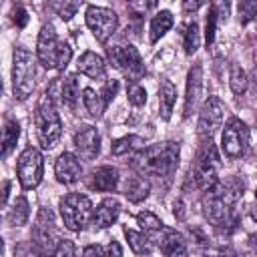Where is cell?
Listing matches in <instances>:
<instances>
[{"mask_svg":"<svg viewBox=\"0 0 257 257\" xmlns=\"http://www.w3.org/2000/svg\"><path fill=\"white\" fill-rule=\"evenodd\" d=\"M124 237H126L128 247H131L133 253H137V255H149L153 251V243H151L149 235L139 233V231H133V229H124Z\"/></svg>","mask_w":257,"mask_h":257,"instance_id":"27","label":"cell"},{"mask_svg":"<svg viewBox=\"0 0 257 257\" xmlns=\"http://www.w3.org/2000/svg\"><path fill=\"white\" fill-rule=\"evenodd\" d=\"M219 171H221V157L217 147L213 145L211 139H203L195 163L191 167V175H189V185H193V189H201V191H209L217 181H219Z\"/></svg>","mask_w":257,"mask_h":257,"instance_id":"3","label":"cell"},{"mask_svg":"<svg viewBox=\"0 0 257 257\" xmlns=\"http://www.w3.org/2000/svg\"><path fill=\"white\" fill-rule=\"evenodd\" d=\"M14 22H16V26H26V22H28V12L22 8V6H16L14 8Z\"/></svg>","mask_w":257,"mask_h":257,"instance_id":"40","label":"cell"},{"mask_svg":"<svg viewBox=\"0 0 257 257\" xmlns=\"http://www.w3.org/2000/svg\"><path fill=\"white\" fill-rule=\"evenodd\" d=\"M137 223H139V227L145 231V235H159L161 229L165 227L163 221H161L153 211H143V213H139V215H137Z\"/></svg>","mask_w":257,"mask_h":257,"instance_id":"30","label":"cell"},{"mask_svg":"<svg viewBox=\"0 0 257 257\" xmlns=\"http://www.w3.org/2000/svg\"><path fill=\"white\" fill-rule=\"evenodd\" d=\"M145 149V139L139 137V135H126V137H120L112 143L110 151L114 157H124V155H139L141 151Z\"/></svg>","mask_w":257,"mask_h":257,"instance_id":"23","label":"cell"},{"mask_svg":"<svg viewBox=\"0 0 257 257\" xmlns=\"http://www.w3.org/2000/svg\"><path fill=\"white\" fill-rule=\"evenodd\" d=\"M229 84H231V90H233L235 94H243V92L247 90V72H245L239 64H233V66H231Z\"/></svg>","mask_w":257,"mask_h":257,"instance_id":"32","label":"cell"},{"mask_svg":"<svg viewBox=\"0 0 257 257\" xmlns=\"http://www.w3.org/2000/svg\"><path fill=\"white\" fill-rule=\"evenodd\" d=\"M225 104L219 96H209L199 112V122H197V133L201 139H213V135L223 126L225 120Z\"/></svg>","mask_w":257,"mask_h":257,"instance_id":"13","label":"cell"},{"mask_svg":"<svg viewBox=\"0 0 257 257\" xmlns=\"http://www.w3.org/2000/svg\"><path fill=\"white\" fill-rule=\"evenodd\" d=\"M247 145H249V128L243 120L239 118H229L225 128H223V135H221V149L225 153V157L229 159H239L245 155L247 151Z\"/></svg>","mask_w":257,"mask_h":257,"instance_id":"11","label":"cell"},{"mask_svg":"<svg viewBox=\"0 0 257 257\" xmlns=\"http://www.w3.org/2000/svg\"><path fill=\"white\" fill-rule=\"evenodd\" d=\"M133 167L149 177L171 179L179 167V143L167 141L145 147L139 155H135Z\"/></svg>","mask_w":257,"mask_h":257,"instance_id":"2","label":"cell"},{"mask_svg":"<svg viewBox=\"0 0 257 257\" xmlns=\"http://www.w3.org/2000/svg\"><path fill=\"white\" fill-rule=\"evenodd\" d=\"M82 257H106V249H102L100 245H88L84 247Z\"/></svg>","mask_w":257,"mask_h":257,"instance_id":"39","label":"cell"},{"mask_svg":"<svg viewBox=\"0 0 257 257\" xmlns=\"http://www.w3.org/2000/svg\"><path fill=\"white\" fill-rule=\"evenodd\" d=\"M203 94V68L201 64H195L187 74V92H185V116H191V112L197 108Z\"/></svg>","mask_w":257,"mask_h":257,"instance_id":"17","label":"cell"},{"mask_svg":"<svg viewBox=\"0 0 257 257\" xmlns=\"http://www.w3.org/2000/svg\"><path fill=\"white\" fill-rule=\"evenodd\" d=\"M78 72L92 78V80H102L106 76V64L102 60V56H98L92 50H86L80 58H78Z\"/></svg>","mask_w":257,"mask_h":257,"instance_id":"20","label":"cell"},{"mask_svg":"<svg viewBox=\"0 0 257 257\" xmlns=\"http://www.w3.org/2000/svg\"><path fill=\"white\" fill-rule=\"evenodd\" d=\"M199 6H201V2H193V4L191 2H185V10H197Z\"/></svg>","mask_w":257,"mask_h":257,"instance_id":"43","label":"cell"},{"mask_svg":"<svg viewBox=\"0 0 257 257\" xmlns=\"http://www.w3.org/2000/svg\"><path fill=\"white\" fill-rule=\"evenodd\" d=\"M149 193H151L149 179H145L141 175H133V177L126 179V183H124V195H126L128 201L141 203V201H145L149 197Z\"/></svg>","mask_w":257,"mask_h":257,"instance_id":"22","label":"cell"},{"mask_svg":"<svg viewBox=\"0 0 257 257\" xmlns=\"http://www.w3.org/2000/svg\"><path fill=\"white\" fill-rule=\"evenodd\" d=\"M82 102H84L86 112H88L92 118H100L102 112H104V108H106V102H104V98L100 96V92H96V90L90 88V86H86V88L82 90Z\"/></svg>","mask_w":257,"mask_h":257,"instance_id":"25","label":"cell"},{"mask_svg":"<svg viewBox=\"0 0 257 257\" xmlns=\"http://www.w3.org/2000/svg\"><path fill=\"white\" fill-rule=\"evenodd\" d=\"M8 193H10V181H4V193H2V203L4 205L8 201Z\"/></svg>","mask_w":257,"mask_h":257,"instance_id":"42","label":"cell"},{"mask_svg":"<svg viewBox=\"0 0 257 257\" xmlns=\"http://www.w3.org/2000/svg\"><path fill=\"white\" fill-rule=\"evenodd\" d=\"M175 102H177V88H175V84L169 78H163L161 80V86H159V108H161L163 120H169L171 118V112L175 108Z\"/></svg>","mask_w":257,"mask_h":257,"instance_id":"21","label":"cell"},{"mask_svg":"<svg viewBox=\"0 0 257 257\" xmlns=\"http://www.w3.org/2000/svg\"><path fill=\"white\" fill-rule=\"evenodd\" d=\"M86 26L94 34L98 42H106L118 28V16L114 10L104 8V6H88L84 14Z\"/></svg>","mask_w":257,"mask_h":257,"instance_id":"12","label":"cell"},{"mask_svg":"<svg viewBox=\"0 0 257 257\" xmlns=\"http://www.w3.org/2000/svg\"><path fill=\"white\" fill-rule=\"evenodd\" d=\"M245 183L239 177H231L227 181H217L207 195L203 197V213L207 221L215 227L227 229L233 227L237 217H235V203L243 197Z\"/></svg>","mask_w":257,"mask_h":257,"instance_id":"1","label":"cell"},{"mask_svg":"<svg viewBox=\"0 0 257 257\" xmlns=\"http://www.w3.org/2000/svg\"><path fill=\"white\" fill-rule=\"evenodd\" d=\"M116 90H118V80H106V82H104V88H102L100 96L104 98L106 104L116 96Z\"/></svg>","mask_w":257,"mask_h":257,"instance_id":"38","label":"cell"},{"mask_svg":"<svg viewBox=\"0 0 257 257\" xmlns=\"http://www.w3.org/2000/svg\"><path fill=\"white\" fill-rule=\"evenodd\" d=\"M54 257H76V247L70 239H62L54 251Z\"/></svg>","mask_w":257,"mask_h":257,"instance_id":"37","label":"cell"},{"mask_svg":"<svg viewBox=\"0 0 257 257\" xmlns=\"http://www.w3.org/2000/svg\"><path fill=\"white\" fill-rule=\"evenodd\" d=\"M18 137H20V124H18V120H14L12 116H6L4 118V133H2V157L4 159L16 147Z\"/></svg>","mask_w":257,"mask_h":257,"instance_id":"26","label":"cell"},{"mask_svg":"<svg viewBox=\"0 0 257 257\" xmlns=\"http://www.w3.org/2000/svg\"><path fill=\"white\" fill-rule=\"evenodd\" d=\"M106 257H122V249L116 241H110L106 245Z\"/></svg>","mask_w":257,"mask_h":257,"instance_id":"41","label":"cell"},{"mask_svg":"<svg viewBox=\"0 0 257 257\" xmlns=\"http://www.w3.org/2000/svg\"><path fill=\"white\" fill-rule=\"evenodd\" d=\"M74 147L78 151V155L84 161H92L96 159L98 151H100V135L94 126H80L74 133Z\"/></svg>","mask_w":257,"mask_h":257,"instance_id":"14","label":"cell"},{"mask_svg":"<svg viewBox=\"0 0 257 257\" xmlns=\"http://www.w3.org/2000/svg\"><path fill=\"white\" fill-rule=\"evenodd\" d=\"M171 26H173V14L169 12V10H159L153 18H151V28H149V38H151V42L155 44V42H159L169 30H171Z\"/></svg>","mask_w":257,"mask_h":257,"instance_id":"24","label":"cell"},{"mask_svg":"<svg viewBox=\"0 0 257 257\" xmlns=\"http://www.w3.org/2000/svg\"><path fill=\"white\" fill-rule=\"evenodd\" d=\"M237 10H239V20L243 24L251 22L257 18V2H251V0H243L237 4Z\"/></svg>","mask_w":257,"mask_h":257,"instance_id":"34","label":"cell"},{"mask_svg":"<svg viewBox=\"0 0 257 257\" xmlns=\"http://www.w3.org/2000/svg\"><path fill=\"white\" fill-rule=\"evenodd\" d=\"M106 56L110 64L128 78V82H139L145 76V62L139 54V50L128 44V46H110L106 50Z\"/></svg>","mask_w":257,"mask_h":257,"instance_id":"9","label":"cell"},{"mask_svg":"<svg viewBox=\"0 0 257 257\" xmlns=\"http://www.w3.org/2000/svg\"><path fill=\"white\" fill-rule=\"evenodd\" d=\"M60 96H62V102L70 108H74L78 96H80V82H78V76L76 74H68L64 80H62V88H60Z\"/></svg>","mask_w":257,"mask_h":257,"instance_id":"28","label":"cell"},{"mask_svg":"<svg viewBox=\"0 0 257 257\" xmlns=\"http://www.w3.org/2000/svg\"><path fill=\"white\" fill-rule=\"evenodd\" d=\"M157 237H159V247H161V251H163L165 257H189L187 241L175 229L163 227Z\"/></svg>","mask_w":257,"mask_h":257,"instance_id":"16","label":"cell"},{"mask_svg":"<svg viewBox=\"0 0 257 257\" xmlns=\"http://www.w3.org/2000/svg\"><path fill=\"white\" fill-rule=\"evenodd\" d=\"M36 56L44 68H64L72 58V48L56 38L52 24H44L38 32Z\"/></svg>","mask_w":257,"mask_h":257,"instance_id":"4","label":"cell"},{"mask_svg":"<svg viewBox=\"0 0 257 257\" xmlns=\"http://www.w3.org/2000/svg\"><path fill=\"white\" fill-rule=\"evenodd\" d=\"M118 181H120V175L114 167L110 165H104V167H98L90 173V181H88V187L94 189V191H114L118 187Z\"/></svg>","mask_w":257,"mask_h":257,"instance_id":"19","label":"cell"},{"mask_svg":"<svg viewBox=\"0 0 257 257\" xmlns=\"http://www.w3.org/2000/svg\"><path fill=\"white\" fill-rule=\"evenodd\" d=\"M251 215H253V219H255V221H257V207H255V209H253V213H251Z\"/></svg>","mask_w":257,"mask_h":257,"instance_id":"44","label":"cell"},{"mask_svg":"<svg viewBox=\"0 0 257 257\" xmlns=\"http://www.w3.org/2000/svg\"><path fill=\"white\" fill-rule=\"evenodd\" d=\"M16 173H18V181H20L22 189L38 187L42 181V173H44V159H42L40 151L34 147H26L18 157Z\"/></svg>","mask_w":257,"mask_h":257,"instance_id":"10","label":"cell"},{"mask_svg":"<svg viewBox=\"0 0 257 257\" xmlns=\"http://www.w3.org/2000/svg\"><path fill=\"white\" fill-rule=\"evenodd\" d=\"M201 44V32H199V24L193 20L185 26V32H183V46H185V52L191 56L197 52Z\"/></svg>","mask_w":257,"mask_h":257,"instance_id":"31","label":"cell"},{"mask_svg":"<svg viewBox=\"0 0 257 257\" xmlns=\"http://www.w3.org/2000/svg\"><path fill=\"white\" fill-rule=\"evenodd\" d=\"M118 215H120V203L112 197L102 199L92 211V225L98 229H106L118 219Z\"/></svg>","mask_w":257,"mask_h":257,"instance_id":"18","label":"cell"},{"mask_svg":"<svg viewBox=\"0 0 257 257\" xmlns=\"http://www.w3.org/2000/svg\"><path fill=\"white\" fill-rule=\"evenodd\" d=\"M217 22H219V12H217V6H215V4H211V8H209V16H207V32H205L207 46H209V44H213V40H215Z\"/></svg>","mask_w":257,"mask_h":257,"instance_id":"36","label":"cell"},{"mask_svg":"<svg viewBox=\"0 0 257 257\" xmlns=\"http://www.w3.org/2000/svg\"><path fill=\"white\" fill-rule=\"evenodd\" d=\"M255 199H257V191H255Z\"/></svg>","mask_w":257,"mask_h":257,"instance_id":"45","label":"cell"},{"mask_svg":"<svg viewBox=\"0 0 257 257\" xmlns=\"http://www.w3.org/2000/svg\"><path fill=\"white\" fill-rule=\"evenodd\" d=\"M60 237H58V229H56V221L50 209L42 207L38 211V217L34 221L32 227V245L34 251L38 255H48L52 251H56V247L60 245Z\"/></svg>","mask_w":257,"mask_h":257,"instance_id":"7","label":"cell"},{"mask_svg":"<svg viewBox=\"0 0 257 257\" xmlns=\"http://www.w3.org/2000/svg\"><path fill=\"white\" fill-rule=\"evenodd\" d=\"M78 2H52V8H54V12L62 18V20H70L74 14H76V10H78Z\"/></svg>","mask_w":257,"mask_h":257,"instance_id":"35","label":"cell"},{"mask_svg":"<svg viewBox=\"0 0 257 257\" xmlns=\"http://www.w3.org/2000/svg\"><path fill=\"white\" fill-rule=\"evenodd\" d=\"M34 124H36V137L40 145L44 149H52L62 135V120L56 110L54 98L48 92L38 100V106L34 112Z\"/></svg>","mask_w":257,"mask_h":257,"instance_id":"5","label":"cell"},{"mask_svg":"<svg viewBox=\"0 0 257 257\" xmlns=\"http://www.w3.org/2000/svg\"><path fill=\"white\" fill-rule=\"evenodd\" d=\"M92 215V203L82 193H68L60 199V217L66 229L80 231Z\"/></svg>","mask_w":257,"mask_h":257,"instance_id":"8","label":"cell"},{"mask_svg":"<svg viewBox=\"0 0 257 257\" xmlns=\"http://www.w3.org/2000/svg\"><path fill=\"white\" fill-rule=\"evenodd\" d=\"M54 175L58 179V183L62 185H72L80 179L82 175V165H80V159L72 153H62L56 163H54Z\"/></svg>","mask_w":257,"mask_h":257,"instance_id":"15","label":"cell"},{"mask_svg":"<svg viewBox=\"0 0 257 257\" xmlns=\"http://www.w3.org/2000/svg\"><path fill=\"white\" fill-rule=\"evenodd\" d=\"M126 98L133 106H143L147 102V90L139 82H128L126 84Z\"/></svg>","mask_w":257,"mask_h":257,"instance_id":"33","label":"cell"},{"mask_svg":"<svg viewBox=\"0 0 257 257\" xmlns=\"http://www.w3.org/2000/svg\"><path fill=\"white\" fill-rule=\"evenodd\" d=\"M28 215H30V209H28L26 197H22V195L16 197V201H14V205H12L10 213H8V221L14 227H20V225H24L28 221Z\"/></svg>","mask_w":257,"mask_h":257,"instance_id":"29","label":"cell"},{"mask_svg":"<svg viewBox=\"0 0 257 257\" xmlns=\"http://www.w3.org/2000/svg\"><path fill=\"white\" fill-rule=\"evenodd\" d=\"M34 76H36V60L32 52L24 46H16L12 54V88L16 98L24 100L30 96L34 88Z\"/></svg>","mask_w":257,"mask_h":257,"instance_id":"6","label":"cell"}]
</instances>
